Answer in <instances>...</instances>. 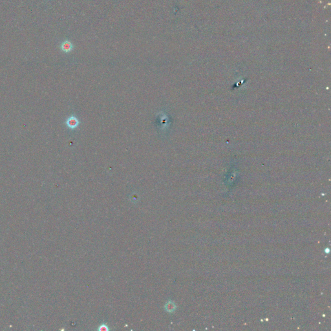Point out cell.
I'll return each instance as SVG.
<instances>
[{"label": "cell", "mask_w": 331, "mask_h": 331, "mask_svg": "<svg viewBox=\"0 0 331 331\" xmlns=\"http://www.w3.org/2000/svg\"><path fill=\"white\" fill-rule=\"evenodd\" d=\"M65 124L70 129H75L80 124L79 120L75 116H70L65 120Z\"/></svg>", "instance_id": "cell-1"}, {"label": "cell", "mask_w": 331, "mask_h": 331, "mask_svg": "<svg viewBox=\"0 0 331 331\" xmlns=\"http://www.w3.org/2000/svg\"><path fill=\"white\" fill-rule=\"evenodd\" d=\"M60 48H61V50L63 52L65 53H68V52H71L72 50L73 49V45L70 41L66 40L62 42L61 46H60Z\"/></svg>", "instance_id": "cell-2"}, {"label": "cell", "mask_w": 331, "mask_h": 331, "mask_svg": "<svg viewBox=\"0 0 331 331\" xmlns=\"http://www.w3.org/2000/svg\"><path fill=\"white\" fill-rule=\"evenodd\" d=\"M175 308H176L175 305L174 304L173 302H171V301H170V302H168L165 305V309L168 312H173L174 310H175Z\"/></svg>", "instance_id": "cell-3"}, {"label": "cell", "mask_w": 331, "mask_h": 331, "mask_svg": "<svg viewBox=\"0 0 331 331\" xmlns=\"http://www.w3.org/2000/svg\"><path fill=\"white\" fill-rule=\"evenodd\" d=\"M98 330H99L106 331V330H108V328H107V326L106 325H102L100 326Z\"/></svg>", "instance_id": "cell-4"}]
</instances>
